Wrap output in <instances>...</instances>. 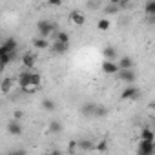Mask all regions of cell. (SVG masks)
<instances>
[{
    "label": "cell",
    "instance_id": "cell-3",
    "mask_svg": "<svg viewBox=\"0 0 155 155\" xmlns=\"http://www.w3.org/2000/svg\"><path fill=\"white\" fill-rule=\"evenodd\" d=\"M155 151V140H139L137 153L139 155H153Z\"/></svg>",
    "mask_w": 155,
    "mask_h": 155
},
{
    "label": "cell",
    "instance_id": "cell-30",
    "mask_svg": "<svg viewBox=\"0 0 155 155\" xmlns=\"http://www.w3.org/2000/svg\"><path fill=\"white\" fill-rule=\"evenodd\" d=\"M48 155H64V153H62L60 150H51V151H49Z\"/></svg>",
    "mask_w": 155,
    "mask_h": 155
},
{
    "label": "cell",
    "instance_id": "cell-19",
    "mask_svg": "<svg viewBox=\"0 0 155 155\" xmlns=\"http://www.w3.org/2000/svg\"><path fill=\"white\" fill-rule=\"evenodd\" d=\"M140 140H155V133L151 128H144L140 130Z\"/></svg>",
    "mask_w": 155,
    "mask_h": 155
},
{
    "label": "cell",
    "instance_id": "cell-31",
    "mask_svg": "<svg viewBox=\"0 0 155 155\" xmlns=\"http://www.w3.org/2000/svg\"><path fill=\"white\" fill-rule=\"evenodd\" d=\"M6 68H8V66H6V64H4L2 60H0V75H2V73L6 71Z\"/></svg>",
    "mask_w": 155,
    "mask_h": 155
},
{
    "label": "cell",
    "instance_id": "cell-10",
    "mask_svg": "<svg viewBox=\"0 0 155 155\" xmlns=\"http://www.w3.org/2000/svg\"><path fill=\"white\" fill-rule=\"evenodd\" d=\"M53 42H60V44H68V46H69V42H71V37H69V33H68V31H62V29H58V31L53 35Z\"/></svg>",
    "mask_w": 155,
    "mask_h": 155
},
{
    "label": "cell",
    "instance_id": "cell-4",
    "mask_svg": "<svg viewBox=\"0 0 155 155\" xmlns=\"http://www.w3.org/2000/svg\"><path fill=\"white\" fill-rule=\"evenodd\" d=\"M117 79H119L120 82H126L128 86H131V84L135 82V79H137V75H135L133 69H119Z\"/></svg>",
    "mask_w": 155,
    "mask_h": 155
},
{
    "label": "cell",
    "instance_id": "cell-17",
    "mask_svg": "<svg viewBox=\"0 0 155 155\" xmlns=\"http://www.w3.org/2000/svg\"><path fill=\"white\" fill-rule=\"evenodd\" d=\"M49 131H51V133H55V135L62 133V131H64V126H62V122H60V120H57V119H53V120L49 122Z\"/></svg>",
    "mask_w": 155,
    "mask_h": 155
},
{
    "label": "cell",
    "instance_id": "cell-20",
    "mask_svg": "<svg viewBox=\"0 0 155 155\" xmlns=\"http://www.w3.org/2000/svg\"><path fill=\"white\" fill-rule=\"evenodd\" d=\"M144 13L150 18H153V15H155V0H148V2L144 4Z\"/></svg>",
    "mask_w": 155,
    "mask_h": 155
},
{
    "label": "cell",
    "instance_id": "cell-2",
    "mask_svg": "<svg viewBox=\"0 0 155 155\" xmlns=\"http://www.w3.org/2000/svg\"><path fill=\"white\" fill-rule=\"evenodd\" d=\"M140 97V90L135 86H126L120 93V101H137Z\"/></svg>",
    "mask_w": 155,
    "mask_h": 155
},
{
    "label": "cell",
    "instance_id": "cell-7",
    "mask_svg": "<svg viewBox=\"0 0 155 155\" xmlns=\"http://www.w3.org/2000/svg\"><path fill=\"white\" fill-rule=\"evenodd\" d=\"M22 64H24L26 71H33V68H35V64H37V57L28 51V53L22 55Z\"/></svg>",
    "mask_w": 155,
    "mask_h": 155
},
{
    "label": "cell",
    "instance_id": "cell-24",
    "mask_svg": "<svg viewBox=\"0 0 155 155\" xmlns=\"http://www.w3.org/2000/svg\"><path fill=\"white\" fill-rule=\"evenodd\" d=\"M33 44H35V48H38V49H48L49 48V42H48V38H35L33 40Z\"/></svg>",
    "mask_w": 155,
    "mask_h": 155
},
{
    "label": "cell",
    "instance_id": "cell-8",
    "mask_svg": "<svg viewBox=\"0 0 155 155\" xmlns=\"http://www.w3.org/2000/svg\"><path fill=\"white\" fill-rule=\"evenodd\" d=\"M22 131H24L22 122H17V120H9V122H8V133H9V135L18 137V135H22Z\"/></svg>",
    "mask_w": 155,
    "mask_h": 155
},
{
    "label": "cell",
    "instance_id": "cell-27",
    "mask_svg": "<svg viewBox=\"0 0 155 155\" xmlns=\"http://www.w3.org/2000/svg\"><path fill=\"white\" fill-rule=\"evenodd\" d=\"M22 119H24V111H22V110H17V111L13 113V120H17V122H22Z\"/></svg>",
    "mask_w": 155,
    "mask_h": 155
},
{
    "label": "cell",
    "instance_id": "cell-18",
    "mask_svg": "<svg viewBox=\"0 0 155 155\" xmlns=\"http://www.w3.org/2000/svg\"><path fill=\"white\" fill-rule=\"evenodd\" d=\"M2 46L6 48V49H9V51H17V48H18V42H17V38H6L4 42H2Z\"/></svg>",
    "mask_w": 155,
    "mask_h": 155
},
{
    "label": "cell",
    "instance_id": "cell-14",
    "mask_svg": "<svg viewBox=\"0 0 155 155\" xmlns=\"http://www.w3.org/2000/svg\"><path fill=\"white\" fill-rule=\"evenodd\" d=\"M117 66H119V69H133V60H131V57H120L117 60Z\"/></svg>",
    "mask_w": 155,
    "mask_h": 155
},
{
    "label": "cell",
    "instance_id": "cell-22",
    "mask_svg": "<svg viewBox=\"0 0 155 155\" xmlns=\"http://www.w3.org/2000/svg\"><path fill=\"white\" fill-rule=\"evenodd\" d=\"M108 113H110V110H108L106 106L97 104V110H95V119H104V117H108Z\"/></svg>",
    "mask_w": 155,
    "mask_h": 155
},
{
    "label": "cell",
    "instance_id": "cell-28",
    "mask_svg": "<svg viewBox=\"0 0 155 155\" xmlns=\"http://www.w3.org/2000/svg\"><path fill=\"white\" fill-rule=\"evenodd\" d=\"M8 155H28V151L26 150H11Z\"/></svg>",
    "mask_w": 155,
    "mask_h": 155
},
{
    "label": "cell",
    "instance_id": "cell-11",
    "mask_svg": "<svg viewBox=\"0 0 155 155\" xmlns=\"http://www.w3.org/2000/svg\"><path fill=\"white\" fill-rule=\"evenodd\" d=\"M102 73H106V75H117V73H119L117 62H108V60H104V62H102Z\"/></svg>",
    "mask_w": 155,
    "mask_h": 155
},
{
    "label": "cell",
    "instance_id": "cell-5",
    "mask_svg": "<svg viewBox=\"0 0 155 155\" xmlns=\"http://www.w3.org/2000/svg\"><path fill=\"white\" fill-rule=\"evenodd\" d=\"M102 57H104V60H108V62H117V60H119V51H117L115 46L108 44V46L102 49Z\"/></svg>",
    "mask_w": 155,
    "mask_h": 155
},
{
    "label": "cell",
    "instance_id": "cell-12",
    "mask_svg": "<svg viewBox=\"0 0 155 155\" xmlns=\"http://www.w3.org/2000/svg\"><path fill=\"white\" fill-rule=\"evenodd\" d=\"M77 148L81 151H91V150H95V142L90 139H81V140H77Z\"/></svg>",
    "mask_w": 155,
    "mask_h": 155
},
{
    "label": "cell",
    "instance_id": "cell-1",
    "mask_svg": "<svg viewBox=\"0 0 155 155\" xmlns=\"http://www.w3.org/2000/svg\"><path fill=\"white\" fill-rule=\"evenodd\" d=\"M57 31H58V26H57V22H53V20L42 18V20H38V22H37V33H38V38L53 37Z\"/></svg>",
    "mask_w": 155,
    "mask_h": 155
},
{
    "label": "cell",
    "instance_id": "cell-15",
    "mask_svg": "<svg viewBox=\"0 0 155 155\" xmlns=\"http://www.w3.org/2000/svg\"><path fill=\"white\" fill-rule=\"evenodd\" d=\"M42 108L46 110V111H49V113H53V111H57V102H55V99H49V97H46V99H42Z\"/></svg>",
    "mask_w": 155,
    "mask_h": 155
},
{
    "label": "cell",
    "instance_id": "cell-23",
    "mask_svg": "<svg viewBox=\"0 0 155 155\" xmlns=\"http://www.w3.org/2000/svg\"><path fill=\"white\" fill-rule=\"evenodd\" d=\"M117 2H119V0H111V4H108V6L104 8V13H106V15H110V13H119L120 9H119V4H117Z\"/></svg>",
    "mask_w": 155,
    "mask_h": 155
},
{
    "label": "cell",
    "instance_id": "cell-25",
    "mask_svg": "<svg viewBox=\"0 0 155 155\" xmlns=\"http://www.w3.org/2000/svg\"><path fill=\"white\" fill-rule=\"evenodd\" d=\"M110 26H111V22H110L108 18H101V20L97 22V29H101V31H108Z\"/></svg>",
    "mask_w": 155,
    "mask_h": 155
},
{
    "label": "cell",
    "instance_id": "cell-26",
    "mask_svg": "<svg viewBox=\"0 0 155 155\" xmlns=\"http://www.w3.org/2000/svg\"><path fill=\"white\" fill-rule=\"evenodd\" d=\"M95 150H97V151H101V153H104V151L108 150V140H106V139H102V140L95 142Z\"/></svg>",
    "mask_w": 155,
    "mask_h": 155
},
{
    "label": "cell",
    "instance_id": "cell-6",
    "mask_svg": "<svg viewBox=\"0 0 155 155\" xmlns=\"http://www.w3.org/2000/svg\"><path fill=\"white\" fill-rule=\"evenodd\" d=\"M95 110H97V102H84L81 108V115L86 119H95Z\"/></svg>",
    "mask_w": 155,
    "mask_h": 155
},
{
    "label": "cell",
    "instance_id": "cell-21",
    "mask_svg": "<svg viewBox=\"0 0 155 155\" xmlns=\"http://www.w3.org/2000/svg\"><path fill=\"white\" fill-rule=\"evenodd\" d=\"M13 84H15L13 79H4L2 84H0V90H2V93H9V91L13 90Z\"/></svg>",
    "mask_w": 155,
    "mask_h": 155
},
{
    "label": "cell",
    "instance_id": "cell-29",
    "mask_svg": "<svg viewBox=\"0 0 155 155\" xmlns=\"http://www.w3.org/2000/svg\"><path fill=\"white\" fill-rule=\"evenodd\" d=\"M77 150H79V148H77V140H71L69 142V153H75Z\"/></svg>",
    "mask_w": 155,
    "mask_h": 155
},
{
    "label": "cell",
    "instance_id": "cell-9",
    "mask_svg": "<svg viewBox=\"0 0 155 155\" xmlns=\"http://www.w3.org/2000/svg\"><path fill=\"white\" fill-rule=\"evenodd\" d=\"M69 20L75 24V26H84L86 24V15L82 13V11H71V15H69Z\"/></svg>",
    "mask_w": 155,
    "mask_h": 155
},
{
    "label": "cell",
    "instance_id": "cell-13",
    "mask_svg": "<svg viewBox=\"0 0 155 155\" xmlns=\"http://www.w3.org/2000/svg\"><path fill=\"white\" fill-rule=\"evenodd\" d=\"M69 51V46L68 44H60V42H53L51 44V53L53 55H64Z\"/></svg>",
    "mask_w": 155,
    "mask_h": 155
},
{
    "label": "cell",
    "instance_id": "cell-16",
    "mask_svg": "<svg viewBox=\"0 0 155 155\" xmlns=\"http://www.w3.org/2000/svg\"><path fill=\"white\" fill-rule=\"evenodd\" d=\"M42 84V73L40 71H31V86L35 90H38Z\"/></svg>",
    "mask_w": 155,
    "mask_h": 155
}]
</instances>
